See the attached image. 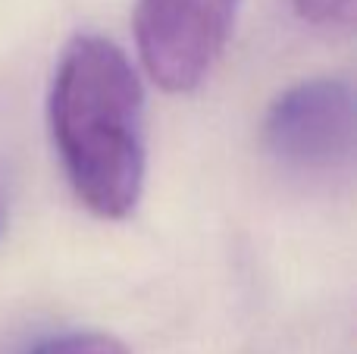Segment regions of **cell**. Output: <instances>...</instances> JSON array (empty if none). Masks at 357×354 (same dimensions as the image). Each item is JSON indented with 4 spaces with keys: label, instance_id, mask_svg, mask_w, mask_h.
<instances>
[{
    "label": "cell",
    "instance_id": "6da1fadb",
    "mask_svg": "<svg viewBox=\"0 0 357 354\" xmlns=\"http://www.w3.org/2000/svg\"><path fill=\"white\" fill-rule=\"evenodd\" d=\"M142 82L119 44L75 35L60 54L47 98L56 157L85 210L126 220L144 185Z\"/></svg>",
    "mask_w": 357,
    "mask_h": 354
},
{
    "label": "cell",
    "instance_id": "7a4b0ae2",
    "mask_svg": "<svg viewBox=\"0 0 357 354\" xmlns=\"http://www.w3.org/2000/svg\"><path fill=\"white\" fill-rule=\"evenodd\" d=\"M238 0H138L135 35L148 75L169 94L195 91L220 60Z\"/></svg>",
    "mask_w": 357,
    "mask_h": 354
},
{
    "label": "cell",
    "instance_id": "3957f363",
    "mask_svg": "<svg viewBox=\"0 0 357 354\" xmlns=\"http://www.w3.org/2000/svg\"><path fill=\"white\" fill-rule=\"evenodd\" d=\"M264 144L282 167L323 173L354 154V91L345 79H304L285 88L264 119Z\"/></svg>",
    "mask_w": 357,
    "mask_h": 354
},
{
    "label": "cell",
    "instance_id": "277c9868",
    "mask_svg": "<svg viewBox=\"0 0 357 354\" xmlns=\"http://www.w3.org/2000/svg\"><path fill=\"white\" fill-rule=\"evenodd\" d=\"M29 354H129V348L107 332H63L38 342Z\"/></svg>",
    "mask_w": 357,
    "mask_h": 354
},
{
    "label": "cell",
    "instance_id": "5b68a950",
    "mask_svg": "<svg viewBox=\"0 0 357 354\" xmlns=\"http://www.w3.org/2000/svg\"><path fill=\"white\" fill-rule=\"evenodd\" d=\"M354 3L357 0H295V10L317 29H348L354 22Z\"/></svg>",
    "mask_w": 357,
    "mask_h": 354
},
{
    "label": "cell",
    "instance_id": "8992f818",
    "mask_svg": "<svg viewBox=\"0 0 357 354\" xmlns=\"http://www.w3.org/2000/svg\"><path fill=\"white\" fill-rule=\"evenodd\" d=\"M0 232H3V210H0Z\"/></svg>",
    "mask_w": 357,
    "mask_h": 354
}]
</instances>
